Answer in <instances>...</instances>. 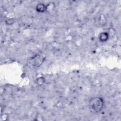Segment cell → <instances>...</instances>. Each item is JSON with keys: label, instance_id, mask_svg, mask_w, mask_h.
Listing matches in <instances>:
<instances>
[{"label": "cell", "instance_id": "1", "mask_svg": "<svg viewBox=\"0 0 121 121\" xmlns=\"http://www.w3.org/2000/svg\"><path fill=\"white\" fill-rule=\"evenodd\" d=\"M104 100L103 98L95 96L90 99L88 103L90 111L95 113H98L101 112L104 106Z\"/></svg>", "mask_w": 121, "mask_h": 121}, {"label": "cell", "instance_id": "2", "mask_svg": "<svg viewBox=\"0 0 121 121\" xmlns=\"http://www.w3.org/2000/svg\"><path fill=\"white\" fill-rule=\"evenodd\" d=\"M44 60V58L40 54H36L30 59L29 64L34 67H39Z\"/></svg>", "mask_w": 121, "mask_h": 121}, {"label": "cell", "instance_id": "3", "mask_svg": "<svg viewBox=\"0 0 121 121\" xmlns=\"http://www.w3.org/2000/svg\"><path fill=\"white\" fill-rule=\"evenodd\" d=\"M35 9L38 13H44L47 10V5L43 3H38L36 6Z\"/></svg>", "mask_w": 121, "mask_h": 121}, {"label": "cell", "instance_id": "4", "mask_svg": "<svg viewBox=\"0 0 121 121\" xmlns=\"http://www.w3.org/2000/svg\"><path fill=\"white\" fill-rule=\"evenodd\" d=\"M109 35L107 32H103L101 33L98 35V39L100 42L104 43L108 41L109 38Z\"/></svg>", "mask_w": 121, "mask_h": 121}, {"label": "cell", "instance_id": "5", "mask_svg": "<svg viewBox=\"0 0 121 121\" xmlns=\"http://www.w3.org/2000/svg\"><path fill=\"white\" fill-rule=\"evenodd\" d=\"M45 81V79L43 77H39L36 78L35 80V83L38 86H43Z\"/></svg>", "mask_w": 121, "mask_h": 121}, {"label": "cell", "instance_id": "6", "mask_svg": "<svg viewBox=\"0 0 121 121\" xmlns=\"http://www.w3.org/2000/svg\"><path fill=\"white\" fill-rule=\"evenodd\" d=\"M14 21H15L14 19L12 18H7L6 19H5V24L8 26L12 25L14 23Z\"/></svg>", "mask_w": 121, "mask_h": 121}, {"label": "cell", "instance_id": "7", "mask_svg": "<svg viewBox=\"0 0 121 121\" xmlns=\"http://www.w3.org/2000/svg\"><path fill=\"white\" fill-rule=\"evenodd\" d=\"M46 5H47V11L49 10H52L55 8L54 3L53 2H50L48 3V4H46Z\"/></svg>", "mask_w": 121, "mask_h": 121}]
</instances>
